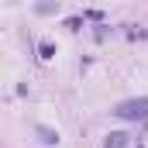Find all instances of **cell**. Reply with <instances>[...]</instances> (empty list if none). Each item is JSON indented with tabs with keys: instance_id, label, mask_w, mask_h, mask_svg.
Listing matches in <instances>:
<instances>
[{
	"instance_id": "3957f363",
	"label": "cell",
	"mask_w": 148,
	"mask_h": 148,
	"mask_svg": "<svg viewBox=\"0 0 148 148\" xmlns=\"http://www.w3.org/2000/svg\"><path fill=\"white\" fill-rule=\"evenodd\" d=\"M124 145V134H110V138H107V148H121Z\"/></svg>"
},
{
	"instance_id": "7a4b0ae2",
	"label": "cell",
	"mask_w": 148,
	"mask_h": 148,
	"mask_svg": "<svg viewBox=\"0 0 148 148\" xmlns=\"http://www.w3.org/2000/svg\"><path fill=\"white\" fill-rule=\"evenodd\" d=\"M38 134H41V141H48V145H52V141H59V134H52L48 127H38Z\"/></svg>"
},
{
	"instance_id": "6da1fadb",
	"label": "cell",
	"mask_w": 148,
	"mask_h": 148,
	"mask_svg": "<svg viewBox=\"0 0 148 148\" xmlns=\"http://www.w3.org/2000/svg\"><path fill=\"white\" fill-rule=\"evenodd\" d=\"M148 114V100H131V103H121L117 117H145Z\"/></svg>"
}]
</instances>
